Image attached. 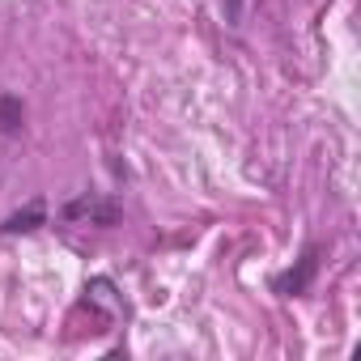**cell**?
Here are the masks:
<instances>
[{"instance_id": "obj_2", "label": "cell", "mask_w": 361, "mask_h": 361, "mask_svg": "<svg viewBox=\"0 0 361 361\" xmlns=\"http://www.w3.org/2000/svg\"><path fill=\"white\" fill-rule=\"evenodd\" d=\"M64 221H90V226H115L119 221V204L102 200V196H81L64 204Z\"/></svg>"}, {"instance_id": "obj_1", "label": "cell", "mask_w": 361, "mask_h": 361, "mask_svg": "<svg viewBox=\"0 0 361 361\" xmlns=\"http://www.w3.org/2000/svg\"><path fill=\"white\" fill-rule=\"evenodd\" d=\"M319 264H323V247L310 243V247L293 259L289 272L272 276V293H281V298H302V293H310V285H314V276H319Z\"/></svg>"}, {"instance_id": "obj_5", "label": "cell", "mask_w": 361, "mask_h": 361, "mask_svg": "<svg viewBox=\"0 0 361 361\" xmlns=\"http://www.w3.org/2000/svg\"><path fill=\"white\" fill-rule=\"evenodd\" d=\"M221 5H226V22L238 26L243 22V0H221Z\"/></svg>"}, {"instance_id": "obj_4", "label": "cell", "mask_w": 361, "mask_h": 361, "mask_svg": "<svg viewBox=\"0 0 361 361\" xmlns=\"http://www.w3.org/2000/svg\"><path fill=\"white\" fill-rule=\"evenodd\" d=\"M22 119H26L22 98H18V94H5V98H0V132H5V136L22 132Z\"/></svg>"}, {"instance_id": "obj_3", "label": "cell", "mask_w": 361, "mask_h": 361, "mask_svg": "<svg viewBox=\"0 0 361 361\" xmlns=\"http://www.w3.org/2000/svg\"><path fill=\"white\" fill-rule=\"evenodd\" d=\"M47 221V204L43 200H30L22 213H13L9 221H5V234H30V230H39Z\"/></svg>"}]
</instances>
